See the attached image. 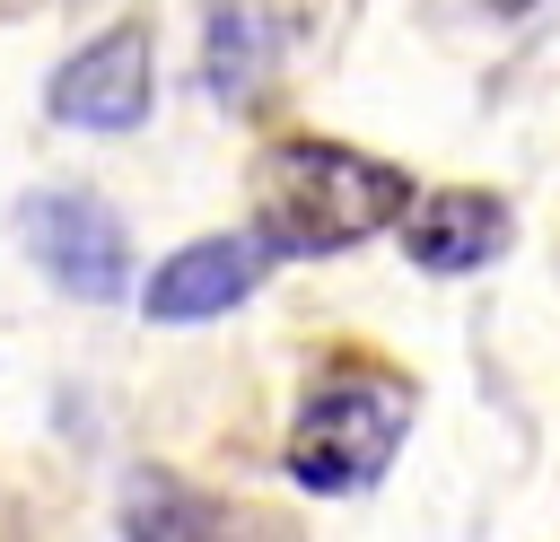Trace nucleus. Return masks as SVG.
I'll list each match as a JSON object with an SVG mask.
<instances>
[{
	"label": "nucleus",
	"instance_id": "obj_3",
	"mask_svg": "<svg viewBox=\"0 0 560 542\" xmlns=\"http://www.w3.org/2000/svg\"><path fill=\"white\" fill-rule=\"evenodd\" d=\"M18 245H26L35 271H44L61 297H79V306H105V297L131 288V236H122V219H114L96 192H79V184L26 192V201H18Z\"/></svg>",
	"mask_w": 560,
	"mask_h": 542
},
{
	"label": "nucleus",
	"instance_id": "obj_5",
	"mask_svg": "<svg viewBox=\"0 0 560 542\" xmlns=\"http://www.w3.org/2000/svg\"><path fill=\"white\" fill-rule=\"evenodd\" d=\"M271 262H280V245H271L262 227H228V236H201V245L166 254V262L149 271V297H140V306H149L158 323H210V315L245 306Z\"/></svg>",
	"mask_w": 560,
	"mask_h": 542
},
{
	"label": "nucleus",
	"instance_id": "obj_2",
	"mask_svg": "<svg viewBox=\"0 0 560 542\" xmlns=\"http://www.w3.org/2000/svg\"><path fill=\"white\" fill-rule=\"evenodd\" d=\"M411 402H420L411 376L368 367V358L315 376L306 402H298V420H289V446H280V455H289V481H298V490H324V498L385 481L394 446L411 437Z\"/></svg>",
	"mask_w": 560,
	"mask_h": 542
},
{
	"label": "nucleus",
	"instance_id": "obj_6",
	"mask_svg": "<svg viewBox=\"0 0 560 542\" xmlns=\"http://www.w3.org/2000/svg\"><path fill=\"white\" fill-rule=\"evenodd\" d=\"M402 254L420 271H438V280H464V271H481V262L508 254V201L499 192H472V184H446V192L411 201Z\"/></svg>",
	"mask_w": 560,
	"mask_h": 542
},
{
	"label": "nucleus",
	"instance_id": "obj_1",
	"mask_svg": "<svg viewBox=\"0 0 560 542\" xmlns=\"http://www.w3.org/2000/svg\"><path fill=\"white\" fill-rule=\"evenodd\" d=\"M420 184L394 157H368L350 140H271L254 157V227L280 245V262L298 254H350L376 227L411 219Z\"/></svg>",
	"mask_w": 560,
	"mask_h": 542
},
{
	"label": "nucleus",
	"instance_id": "obj_8",
	"mask_svg": "<svg viewBox=\"0 0 560 542\" xmlns=\"http://www.w3.org/2000/svg\"><path fill=\"white\" fill-rule=\"evenodd\" d=\"M262 52H271V17H262V9H245V0L210 9V96L245 105V96H254Z\"/></svg>",
	"mask_w": 560,
	"mask_h": 542
},
{
	"label": "nucleus",
	"instance_id": "obj_7",
	"mask_svg": "<svg viewBox=\"0 0 560 542\" xmlns=\"http://www.w3.org/2000/svg\"><path fill=\"white\" fill-rule=\"evenodd\" d=\"M122 533L131 542H219V507L201 490H184L175 472H140L131 507H122Z\"/></svg>",
	"mask_w": 560,
	"mask_h": 542
},
{
	"label": "nucleus",
	"instance_id": "obj_4",
	"mask_svg": "<svg viewBox=\"0 0 560 542\" xmlns=\"http://www.w3.org/2000/svg\"><path fill=\"white\" fill-rule=\"evenodd\" d=\"M149 96H158V52H149L140 17H114L52 70V114L79 131H131V122H149Z\"/></svg>",
	"mask_w": 560,
	"mask_h": 542
}]
</instances>
